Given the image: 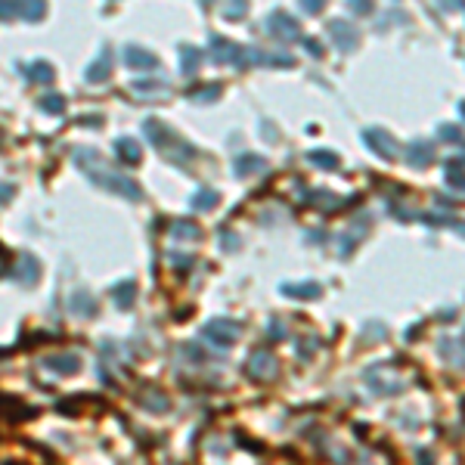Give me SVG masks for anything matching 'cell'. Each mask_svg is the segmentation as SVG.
Segmentation results:
<instances>
[{
    "mask_svg": "<svg viewBox=\"0 0 465 465\" xmlns=\"http://www.w3.org/2000/svg\"><path fill=\"white\" fill-rule=\"evenodd\" d=\"M13 196H16V183H6V180H0V205L13 202Z\"/></svg>",
    "mask_w": 465,
    "mask_h": 465,
    "instance_id": "4fadbf2b",
    "label": "cell"
},
{
    "mask_svg": "<svg viewBox=\"0 0 465 465\" xmlns=\"http://www.w3.org/2000/svg\"><path fill=\"white\" fill-rule=\"evenodd\" d=\"M109 71H112V53H109V50H103V53H99L96 59L87 66V81L90 84L106 81V78H109Z\"/></svg>",
    "mask_w": 465,
    "mask_h": 465,
    "instance_id": "277c9868",
    "label": "cell"
},
{
    "mask_svg": "<svg viewBox=\"0 0 465 465\" xmlns=\"http://www.w3.org/2000/svg\"><path fill=\"white\" fill-rule=\"evenodd\" d=\"M16 16H22V3L0 0V22H6V19H16Z\"/></svg>",
    "mask_w": 465,
    "mask_h": 465,
    "instance_id": "7c38bea8",
    "label": "cell"
},
{
    "mask_svg": "<svg viewBox=\"0 0 465 465\" xmlns=\"http://www.w3.org/2000/svg\"><path fill=\"white\" fill-rule=\"evenodd\" d=\"M174 236H196V230H189V224H177L174 227Z\"/></svg>",
    "mask_w": 465,
    "mask_h": 465,
    "instance_id": "9a60e30c",
    "label": "cell"
},
{
    "mask_svg": "<svg viewBox=\"0 0 465 465\" xmlns=\"http://www.w3.org/2000/svg\"><path fill=\"white\" fill-rule=\"evenodd\" d=\"M124 62L127 66H146V69H152L155 66V56L152 53H146V50H140V47H127L124 50Z\"/></svg>",
    "mask_w": 465,
    "mask_h": 465,
    "instance_id": "ba28073f",
    "label": "cell"
},
{
    "mask_svg": "<svg viewBox=\"0 0 465 465\" xmlns=\"http://www.w3.org/2000/svg\"><path fill=\"white\" fill-rule=\"evenodd\" d=\"M41 366L50 369V372H59V375H69V372H78L81 369V357L78 354H47L44 360H41Z\"/></svg>",
    "mask_w": 465,
    "mask_h": 465,
    "instance_id": "7a4b0ae2",
    "label": "cell"
},
{
    "mask_svg": "<svg viewBox=\"0 0 465 465\" xmlns=\"http://www.w3.org/2000/svg\"><path fill=\"white\" fill-rule=\"evenodd\" d=\"M115 152L121 155L124 162H140V146L134 140H127V137H121V140H115Z\"/></svg>",
    "mask_w": 465,
    "mask_h": 465,
    "instance_id": "9c48e42d",
    "label": "cell"
},
{
    "mask_svg": "<svg viewBox=\"0 0 465 465\" xmlns=\"http://www.w3.org/2000/svg\"><path fill=\"white\" fill-rule=\"evenodd\" d=\"M38 103H41V112H47V115H62V109H66V106H62L66 99H62L59 93H47V96H41Z\"/></svg>",
    "mask_w": 465,
    "mask_h": 465,
    "instance_id": "30bf717a",
    "label": "cell"
},
{
    "mask_svg": "<svg viewBox=\"0 0 465 465\" xmlns=\"http://www.w3.org/2000/svg\"><path fill=\"white\" fill-rule=\"evenodd\" d=\"M47 6L41 3V0H28V3H22V19H28V22H38V19H44Z\"/></svg>",
    "mask_w": 465,
    "mask_h": 465,
    "instance_id": "8fae6325",
    "label": "cell"
},
{
    "mask_svg": "<svg viewBox=\"0 0 465 465\" xmlns=\"http://www.w3.org/2000/svg\"><path fill=\"white\" fill-rule=\"evenodd\" d=\"M69 310L75 313V317H93V310H96V304H93V298L87 295L84 289H78L75 295L69 298Z\"/></svg>",
    "mask_w": 465,
    "mask_h": 465,
    "instance_id": "5b68a950",
    "label": "cell"
},
{
    "mask_svg": "<svg viewBox=\"0 0 465 465\" xmlns=\"http://www.w3.org/2000/svg\"><path fill=\"white\" fill-rule=\"evenodd\" d=\"M75 164L96 186H103V189L118 192V196H124V199H140V186L134 183L131 177H124V174H118L115 168H109L96 149H75Z\"/></svg>",
    "mask_w": 465,
    "mask_h": 465,
    "instance_id": "6da1fadb",
    "label": "cell"
},
{
    "mask_svg": "<svg viewBox=\"0 0 465 465\" xmlns=\"http://www.w3.org/2000/svg\"><path fill=\"white\" fill-rule=\"evenodd\" d=\"M211 192H199V196H196V208H208V205H211Z\"/></svg>",
    "mask_w": 465,
    "mask_h": 465,
    "instance_id": "5bb4252c",
    "label": "cell"
},
{
    "mask_svg": "<svg viewBox=\"0 0 465 465\" xmlns=\"http://www.w3.org/2000/svg\"><path fill=\"white\" fill-rule=\"evenodd\" d=\"M13 273H16V279L22 285H34L41 276V261L31 252H19V261H16V270H13Z\"/></svg>",
    "mask_w": 465,
    "mask_h": 465,
    "instance_id": "3957f363",
    "label": "cell"
},
{
    "mask_svg": "<svg viewBox=\"0 0 465 465\" xmlns=\"http://www.w3.org/2000/svg\"><path fill=\"white\" fill-rule=\"evenodd\" d=\"M134 295H137V285H134L131 279H127V282H118L115 289H112V298H115V304L124 307V310L134 304Z\"/></svg>",
    "mask_w": 465,
    "mask_h": 465,
    "instance_id": "52a82bcc",
    "label": "cell"
},
{
    "mask_svg": "<svg viewBox=\"0 0 465 465\" xmlns=\"http://www.w3.org/2000/svg\"><path fill=\"white\" fill-rule=\"evenodd\" d=\"M25 71H28V81H38V84H50V81H53V66L44 62V59L31 62Z\"/></svg>",
    "mask_w": 465,
    "mask_h": 465,
    "instance_id": "8992f818",
    "label": "cell"
}]
</instances>
